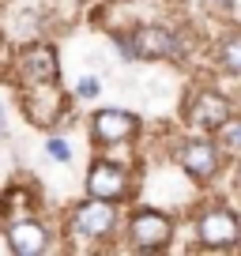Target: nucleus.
Masks as SVG:
<instances>
[{"label":"nucleus","mask_w":241,"mask_h":256,"mask_svg":"<svg viewBox=\"0 0 241 256\" xmlns=\"http://www.w3.org/2000/svg\"><path fill=\"white\" fill-rule=\"evenodd\" d=\"M68 241L80 248H102L110 245L113 238H117L120 230V211L117 204L110 200H94V196H87V200H80L72 211H68Z\"/></svg>","instance_id":"1"},{"label":"nucleus","mask_w":241,"mask_h":256,"mask_svg":"<svg viewBox=\"0 0 241 256\" xmlns=\"http://www.w3.org/2000/svg\"><path fill=\"white\" fill-rule=\"evenodd\" d=\"M192 238L204 252H230L241 245V211L226 200L200 204L192 218Z\"/></svg>","instance_id":"2"},{"label":"nucleus","mask_w":241,"mask_h":256,"mask_svg":"<svg viewBox=\"0 0 241 256\" xmlns=\"http://www.w3.org/2000/svg\"><path fill=\"white\" fill-rule=\"evenodd\" d=\"M174 215H166L162 208H136L124 218V241L136 252H166L174 245Z\"/></svg>","instance_id":"3"},{"label":"nucleus","mask_w":241,"mask_h":256,"mask_svg":"<svg viewBox=\"0 0 241 256\" xmlns=\"http://www.w3.org/2000/svg\"><path fill=\"white\" fill-rule=\"evenodd\" d=\"M12 80L19 90L46 87V83H60V56L49 42H26L16 56H12Z\"/></svg>","instance_id":"4"},{"label":"nucleus","mask_w":241,"mask_h":256,"mask_svg":"<svg viewBox=\"0 0 241 256\" xmlns=\"http://www.w3.org/2000/svg\"><path fill=\"white\" fill-rule=\"evenodd\" d=\"M140 132H144V120H140L132 110H113V106H106V110H94L90 120H87L90 147H98V151L128 147V144L140 140Z\"/></svg>","instance_id":"5"},{"label":"nucleus","mask_w":241,"mask_h":256,"mask_svg":"<svg viewBox=\"0 0 241 256\" xmlns=\"http://www.w3.org/2000/svg\"><path fill=\"white\" fill-rule=\"evenodd\" d=\"M177 166L185 170L196 184H215L222 177V166H226V151L215 136H192V140H181L177 147Z\"/></svg>","instance_id":"6"},{"label":"nucleus","mask_w":241,"mask_h":256,"mask_svg":"<svg viewBox=\"0 0 241 256\" xmlns=\"http://www.w3.org/2000/svg\"><path fill=\"white\" fill-rule=\"evenodd\" d=\"M83 188L94 200H110V204H124L132 196V170L117 158H94L87 166V177H83Z\"/></svg>","instance_id":"7"},{"label":"nucleus","mask_w":241,"mask_h":256,"mask_svg":"<svg viewBox=\"0 0 241 256\" xmlns=\"http://www.w3.org/2000/svg\"><path fill=\"white\" fill-rule=\"evenodd\" d=\"M132 49H136V60H177L185 56V42L177 38V30L162 23H140L128 30Z\"/></svg>","instance_id":"8"},{"label":"nucleus","mask_w":241,"mask_h":256,"mask_svg":"<svg viewBox=\"0 0 241 256\" xmlns=\"http://www.w3.org/2000/svg\"><path fill=\"white\" fill-rule=\"evenodd\" d=\"M68 113V98L60 90V83H46V87H30L23 90V117L30 120L34 128H46L53 132Z\"/></svg>","instance_id":"9"},{"label":"nucleus","mask_w":241,"mask_h":256,"mask_svg":"<svg viewBox=\"0 0 241 256\" xmlns=\"http://www.w3.org/2000/svg\"><path fill=\"white\" fill-rule=\"evenodd\" d=\"M49 241H53V234L38 215H19L4 222V245L12 256H42L49 252Z\"/></svg>","instance_id":"10"},{"label":"nucleus","mask_w":241,"mask_h":256,"mask_svg":"<svg viewBox=\"0 0 241 256\" xmlns=\"http://www.w3.org/2000/svg\"><path fill=\"white\" fill-rule=\"evenodd\" d=\"M230 117H238V113H234V102L215 87L196 90V98L188 102V124L200 128V132H208V136H215Z\"/></svg>","instance_id":"11"},{"label":"nucleus","mask_w":241,"mask_h":256,"mask_svg":"<svg viewBox=\"0 0 241 256\" xmlns=\"http://www.w3.org/2000/svg\"><path fill=\"white\" fill-rule=\"evenodd\" d=\"M34 208H38V196H34L30 184L23 181H12L8 188L0 192V218L8 222V218H19V215H34Z\"/></svg>","instance_id":"12"},{"label":"nucleus","mask_w":241,"mask_h":256,"mask_svg":"<svg viewBox=\"0 0 241 256\" xmlns=\"http://www.w3.org/2000/svg\"><path fill=\"white\" fill-rule=\"evenodd\" d=\"M215 60H218V68H222L226 76L241 80V30H230L222 42H218V49H215Z\"/></svg>","instance_id":"13"},{"label":"nucleus","mask_w":241,"mask_h":256,"mask_svg":"<svg viewBox=\"0 0 241 256\" xmlns=\"http://www.w3.org/2000/svg\"><path fill=\"white\" fill-rule=\"evenodd\" d=\"M215 140L222 144L226 154H241V117H230V120L215 132Z\"/></svg>","instance_id":"14"},{"label":"nucleus","mask_w":241,"mask_h":256,"mask_svg":"<svg viewBox=\"0 0 241 256\" xmlns=\"http://www.w3.org/2000/svg\"><path fill=\"white\" fill-rule=\"evenodd\" d=\"M46 154H49L53 162H72V147H68L64 136H49V140H46Z\"/></svg>","instance_id":"15"},{"label":"nucleus","mask_w":241,"mask_h":256,"mask_svg":"<svg viewBox=\"0 0 241 256\" xmlns=\"http://www.w3.org/2000/svg\"><path fill=\"white\" fill-rule=\"evenodd\" d=\"M102 94V83H98V76H83L80 83H76V98H83V102H90V98Z\"/></svg>","instance_id":"16"},{"label":"nucleus","mask_w":241,"mask_h":256,"mask_svg":"<svg viewBox=\"0 0 241 256\" xmlns=\"http://www.w3.org/2000/svg\"><path fill=\"white\" fill-rule=\"evenodd\" d=\"M8 136V106H4V98H0V140Z\"/></svg>","instance_id":"17"},{"label":"nucleus","mask_w":241,"mask_h":256,"mask_svg":"<svg viewBox=\"0 0 241 256\" xmlns=\"http://www.w3.org/2000/svg\"><path fill=\"white\" fill-rule=\"evenodd\" d=\"M234 188L241 192V162H238V170H234Z\"/></svg>","instance_id":"18"},{"label":"nucleus","mask_w":241,"mask_h":256,"mask_svg":"<svg viewBox=\"0 0 241 256\" xmlns=\"http://www.w3.org/2000/svg\"><path fill=\"white\" fill-rule=\"evenodd\" d=\"M218 4H222V8H230V0H218Z\"/></svg>","instance_id":"19"},{"label":"nucleus","mask_w":241,"mask_h":256,"mask_svg":"<svg viewBox=\"0 0 241 256\" xmlns=\"http://www.w3.org/2000/svg\"><path fill=\"white\" fill-rule=\"evenodd\" d=\"M0 49H4V38H0Z\"/></svg>","instance_id":"20"}]
</instances>
